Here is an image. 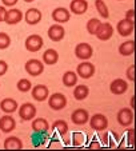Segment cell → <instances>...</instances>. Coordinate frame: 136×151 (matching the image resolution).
<instances>
[{
  "label": "cell",
  "mask_w": 136,
  "mask_h": 151,
  "mask_svg": "<svg viewBox=\"0 0 136 151\" xmlns=\"http://www.w3.org/2000/svg\"><path fill=\"white\" fill-rule=\"evenodd\" d=\"M51 16L55 23L63 24V23H67L68 20L71 19V12H69V9L64 8V7H57V8H55L52 11Z\"/></svg>",
  "instance_id": "obj_11"
},
{
  "label": "cell",
  "mask_w": 136,
  "mask_h": 151,
  "mask_svg": "<svg viewBox=\"0 0 136 151\" xmlns=\"http://www.w3.org/2000/svg\"><path fill=\"white\" fill-rule=\"evenodd\" d=\"M11 46V37L7 32H0V50H7Z\"/></svg>",
  "instance_id": "obj_31"
},
{
  "label": "cell",
  "mask_w": 136,
  "mask_h": 151,
  "mask_svg": "<svg viewBox=\"0 0 136 151\" xmlns=\"http://www.w3.org/2000/svg\"><path fill=\"white\" fill-rule=\"evenodd\" d=\"M99 138H100V143H102V145H107V142H108V134L107 132H105V130L104 131H100V135H99Z\"/></svg>",
  "instance_id": "obj_36"
},
{
  "label": "cell",
  "mask_w": 136,
  "mask_h": 151,
  "mask_svg": "<svg viewBox=\"0 0 136 151\" xmlns=\"http://www.w3.org/2000/svg\"><path fill=\"white\" fill-rule=\"evenodd\" d=\"M127 140H128V146L130 147L135 146V131H133L132 128H130L127 131Z\"/></svg>",
  "instance_id": "obj_33"
},
{
  "label": "cell",
  "mask_w": 136,
  "mask_h": 151,
  "mask_svg": "<svg viewBox=\"0 0 136 151\" xmlns=\"http://www.w3.org/2000/svg\"><path fill=\"white\" fill-rule=\"evenodd\" d=\"M131 109H135V96H132L131 98Z\"/></svg>",
  "instance_id": "obj_41"
},
{
  "label": "cell",
  "mask_w": 136,
  "mask_h": 151,
  "mask_svg": "<svg viewBox=\"0 0 136 151\" xmlns=\"http://www.w3.org/2000/svg\"><path fill=\"white\" fill-rule=\"evenodd\" d=\"M23 17H24V14L20 9L17 8L7 9L6 15H4V23H7L8 26H15V24H19L21 22Z\"/></svg>",
  "instance_id": "obj_10"
},
{
  "label": "cell",
  "mask_w": 136,
  "mask_h": 151,
  "mask_svg": "<svg viewBox=\"0 0 136 151\" xmlns=\"http://www.w3.org/2000/svg\"><path fill=\"white\" fill-rule=\"evenodd\" d=\"M31 128L36 134H45L49 130V123L44 118H34L31 123Z\"/></svg>",
  "instance_id": "obj_19"
},
{
  "label": "cell",
  "mask_w": 136,
  "mask_h": 151,
  "mask_svg": "<svg viewBox=\"0 0 136 151\" xmlns=\"http://www.w3.org/2000/svg\"><path fill=\"white\" fill-rule=\"evenodd\" d=\"M88 9L87 0H72L69 4V12L74 15H84Z\"/></svg>",
  "instance_id": "obj_20"
},
{
  "label": "cell",
  "mask_w": 136,
  "mask_h": 151,
  "mask_svg": "<svg viewBox=\"0 0 136 151\" xmlns=\"http://www.w3.org/2000/svg\"><path fill=\"white\" fill-rule=\"evenodd\" d=\"M77 79H79V76H77L76 72L65 71L64 74H63L62 82H63V84H64L65 87H74V86L77 84Z\"/></svg>",
  "instance_id": "obj_23"
},
{
  "label": "cell",
  "mask_w": 136,
  "mask_h": 151,
  "mask_svg": "<svg viewBox=\"0 0 136 151\" xmlns=\"http://www.w3.org/2000/svg\"><path fill=\"white\" fill-rule=\"evenodd\" d=\"M52 128L54 130H56L57 134L60 135V137H64V135L68 134V123L65 122L64 119H59V120H55L54 124H52Z\"/></svg>",
  "instance_id": "obj_27"
},
{
  "label": "cell",
  "mask_w": 136,
  "mask_h": 151,
  "mask_svg": "<svg viewBox=\"0 0 136 151\" xmlns=\"http://www.w3.org/2000/svg\"><path fill=\"white\" fill-rule=\"evenodd\" d=\"M89 126L92 130L95 131H104L108 128V119L105 115L103 114H94L92 116H89Z\"/></svg>",
  "instance_id": "obj_5"
},
{
  "label": "cell",
  "mask_w": 136,
  "mask_h": 151,
  "mask_svg": "<svg viewBox=\"0 0 136 151\" xmlns=\"http://www.w3.org/2000/svg\"><path fill=\"white\" fill-rule=\"evenodd\" d=\"M95 36L99 40H102V42H107V40H110L113 36V27L110 23H107V22L102 23Z\"/></svg>",
  "instance_id": "obj_17"
},
{
  "label": "cell",
  "mask_w": 136,
  "mask_h": 151,
  "mask_svg": "<svg viewBox=\"0 0 136 151\" xmlns=\"http://www.w3.org/2000/svg\"><path fill=\"white\" fill-rule=\"evenodd\" d=\"M44 63L39 59H29L24 64V68H26L27 74L31 75V76H39L44 72Z\"/></svg>",
  "instance_id": "obj_1"
},
{
  "label": "cell",
  "mask_w": 136,
  "mask_h": 151,
  "mask_svg": "<svg viewBox=\"0 0 136 151\" xmlns=\"http://www.w3.org/2000/svg\"><path fill=\"white\" fill-rule=\"evenodd\" d=\"M94 55V48L89 43H79L76 47H75V56L77 59L83 60H89Z\"/></svg>",
  "instance_id": "obj_7"
},
{
  "label": "cell",
  "mask_w": 136,
  "mask_h": 151,
  "mask_svg": "<svg viewBox=\"0 0 136 151\" xmlns=\"http://www.w3.org/2000/svg\"><path fill=\"white\" fill-rule=\"evenodd\" d=\"M24 46H26V50L29 52H37L43 48L44 46V40L40 35L37 34H32L29 35L28 37L26 39V43H24Z\"/></svg>",
  "instance_id": "obj_4"
},
{
  "label": "cell",
  "mask_w": 136,
  "mask_h": 151,
  "mask_svg": "<svg viewBox=\"0 0 136 151\" xmlns=\"http://www.w3.org/2000/svg\"><path fill=\"white\" fill-rule=\"evenodd\" d=\"M7 71H8V63L6 60H0V76L6 75Z\"/></svg>",
  "instance_id": "obj_35"
},
{
  "label": "cell",
  "mask_w": 136,
  "mask_h": 151,
  "mask_svg": "<svg viewBox=\"0 0 136 151\" xmlns=\"http://www.w3.org/2000/svg\"><path fill=\"white\" fill-rule=\"evenodd\" d=\"M7 8L4 6H0V22H4V15H6Z\"/></svg>",
  "instance_id": "obj_39"
},
{
  "label": "cell",
  "mask_w": 136,
  "mask_h": 151,
  "mask_svg": "<svg viewBox=\"0 0 136 151\" xmlns=\"http://www.w3.org/2000/svg\"><path fill=\"white\" fill-rule=\"evenodd\" d=\"M4 148L6 150H21L23 142L17 137H8L4 140Z\"/></svg>",
  "instance_id": "obj_24"
},
{
  "label": "cell",
  "mask_w": 136,
  "mask_h": 151,
  "mask_svg": "<svg viewBox=\"0 0 136 151\" xmlns=\"http://www.w3.org/2000/svg\"><path fill=\"white\" fill-rule=\"evenodd\" d=\"M19 0H1V3H3L4 7H15L17 4Z\"/></svg>",
  "instance_id": "obj_37"
},
{
  "label": "cell",
  "mask_w": 136,
  "mask_h": 151,
  "mask_svg": "<svg viewBox=\"0 0 136 151\" xmlns=\"http://www.w3.org/2000/svg\"><path fill=\"white\" fill-rule=\"evenodd\" d=\"M31 95L36 102H44L49 96V90L44 84H37L31 88Z\"/></svg>",
  "instance_id": "obj_13"
},
{
  "label": "cell",
  "mask_w": 136,
  "mask_h": 151,
  "mask_svg": "<svg viewBox=\"0 0 136 151\" xmlns=\"http://www.w3.org/2000/svg\"><path fill=\"white\" fill-rule=\"evenodd\" d=\"M95 8H96V11L99 12V15L103 17V19H108V17H110L108 7L103 0H95Z\"/></svg>",
  "instance_id": "obj_28"
},
{
  "label": "cell",
  "mask_w": 136,
  "mask_h": 151,
  "mask_svg": "<svg viewBox=\"0 0 136 151\" xmlns=\"http://www.w3.org/2000/svg\"><path fill=\"white\" fill-rule=\"evenodd\" d=\"M17 112H19V118L24 122H29L34 118H36V107H35L32 103H23L17 109Z\"/></svg>",
  "instance_id": "obj_6"
},
{
  "label": "cell",
  "mask_w": 136,
  "mask_h": 151,
  "mask_svg": "<svg viewBox=\"0 0 136 151\" xmlns=\"http://www.w3.org/2000/svg\"><path fill=\"white\" fill-rule=\"evenodd\" d=\"M16 128V120L11 116V114H6L0 118V132L9 134Z\"/></svg>",
  "instance_id": "obj_15"
},
{
  "label": "cell",
  "mask_w": 136,
  "mask_h": 151,
  "mask_svg": "<svg viewBox=\"0 0 136 151\" xmlns=\"http://www.w3.org/2000/svg\"><path fill=\"white\" fill-rule=\"evenodd\" d=\"M116 119L122 127H130L133 123V110L131 107H124V109L119 110Z\"/></svg>",
  "instance_id": "obj_8"
},
{
  "label": "cell",
  "mask_w": 136,
  "mask_h": 151,
  "mask_svg": "<svg viewBox=\"0 0 136 151\" xmlns=\"http://www.w3.org/2000/svg\"><path fill=\"white\" fill-rule=\"evenodd\" d=\"M48 106L54 111H60L67 106V98L62 92H55L48 96Z\"/></svg>",
  "instance_id": "obj_2"
},
{
  "label": "cell",
  "mask_w": 136,
  "mask_h": 151,
  "mask_svg": "<svg viewBox=\"0 0 136 151\" xmlns=\"http://www.w3.org/2000/svg\"><path fill=\"white\" fill-rule=\"evenodd\" d=\"M135 29V22H131L128 19H122L117 22V26H116V31L119 32L120 36L123 37H127V36H131Z\"/></svg>",
  "instance_id": "obj_9"
},
{
  "label": "cell",
  "mask_w": 136,
  "mask_h": 151,
  "mask_svg": "<svg viewBox=\"0 0 136 151\" xmlns=\"http://www.w3.org/2000/svg\"><path fill=\"white\" fill-rule=\"evenodd\" d=\"M83 143H84V134H82V132H74V135H72V145L75 147H82Z\"/></svg>",
  "instance_id": "obj_32"
},
{
  "label": "cell",
  "mask_w": 136,
  "mask_h": 151,
  "mask_svg": "<svg viewBox=\"0 0 136 151\" xmlns=\"http://www.w3.org/2000/svg\"><path fill=\"white\" fill-rule=\"evenodd\" d=\"M100 24H102V22H100L99 19H96V17H91V19L87 22V26H85L88 34H89V35H96V32H97V29H99Z\"/></svg>",
  "instance_id": "obj_29"
},
{
  "label": "cell",
  "mask_w": 136,
  "mask_h": 151,
  "mask_svg": "<svg viewBox=\"0 0 136 151\" xmlns=\"http://www.w3.org/2000/svg\"><path fill=\"white\" fill-rule=\"evenodd\" d=\"M120 1H122V0H120Z\"/></svg>",
  "instance_id": "obj_43"
},
{
  "label": "cell",
  "mask_w": 136,
  "mask_h": 151,
  "mask_svg": "<svg viewBox=\"0 0 136 151\" xmlns=\"http://www.w3.org/2000/svg\"><path fill=\"white\" fill-rule=\"evenodd\" d=\"M71 120L74 124L83 126V124H85V123H88V120H89V114H88V111L85 109H77L72 112Z\"/></svg>",
  "instance_id": "obj_18"
},
{
  "label": "cell",
  "mask_w": 136,
  "mask_h": 151,
  "mask_svg": "<svg viewBox=\"0 0 136 151\" xmlns=\"http://www.w3.org/2000/svg\"><path fill=\"white\" fill-rule=\"evenodd\" d=\"M110 91L113 95H123L128 91V83L127 80L122 79V78H117V79L112 80L110 84Z\"/></svg>",
  "instance_id": "obj_16"
},
{
  "label": "cell",
  "mask_w": 136,
  "mask_h": 151,
  "mask_svg": "<svg viewBox=\"0 0 136 151\" xmlns=\"http://www.w3.org/2000/svg\"><path fill=\"white\" fill-rule=\"evenodd\" d=\"M125 19L131 20V22H135V9H128L125 12Z\"/></svg>",
  "instance_id": "obj_38"
},
{
  "label": "cell",
  "mask_w": 136,
  "mask_h": 151,
  "mask_svg": "<svg viewBox=\"0 0 136 151\" xmlns=\"http://www.w3.org/2000/svg\"><path fill=\"white\" fill-rule=\"evenodd\" d=\"M44 64L47 66H54L59 62V54L55 48H48L45 50L44 54H43V60H42Z\"/></svg>",
  "instance_id": "obj_22"
},
{
  "label": "cell",
  "mask_w": 136,
  "mask_h": 151,
  "mask_svg": "<svg viewBox=\"0 0 136 151\" xmlns=\"http://www.w3.org/2000/svg\"><path fill=\"white\" fill-rule=\"evenodd\" d=\"M19 106H17V102L12 98H6L0 102V110L4 112V114H14V112L17 111Z\"/></svg>",
  "instance_id": "obj_21"
},
{
  "label": "cell",
  "mask_w": 136,
  "mask_h": 151,
  "mask_svg": "<svg viewBox=\"0 0 136 151\" xmlns=\"http://www.w3.org/2000/svg\"><path fill=\"white\" fill-rule=\"evenodd\" d=\"M125 75H127V79L130 80V82H135V66H133V64H131L127 68Z\"/></svg>",
  "instance_id": "obj_34"
},
{
  "label": "cell",
  "mask_w": 136,
  "mask_h": 151,
  "mask_svg": "<svg viewBox=\"0 0 136 151\" xmlns=\"http://www.w3.org/2000/svg\"><path fill=\"white\" fill-rule=\"evenodd\" d=\"M16 88L19 90L20 92H28V91H31V88H32V83L29 82L28 79L23 78V79H20L19 82L16 83Z\"/></svg>",
  "instance_id": "obj_30"
},
{
  "label": "cell",
  "mask_w": 136,
  "mask_h": 151,
  "mask_svg": "<svg viewBox=\"0 0 136 151\" xmlns=\"http://www.w3.org/2000/svg\"><path fill=\"white\" fill-rule=\"evenodd\" d=\"M100 146H102V143H100V142H96V140H94V142L89 143V148H99Z\"/></svg>",
  "instance_id": "obj_40"
},
{
  "label": "cell",
  "mask_w": 136,
  "mask_h": 151,
  "mask_svg": "<svg viewBox=\"0 0 136 151\" xmlns=\"http://www.w3.org/2000/svg\"><path fill=\"white\" fill-rule=\"evenodd\" d=\"M26 3H32V1H35V0H24Z\"/></svg>",
  "instance_id": "obj_42"
},
{
  "label": "cell",
  "mask_w": 136,
  "mask_h": 151,
  "mask_svg": "<svg viewBox=\"0 0 136 151\" xmlns=\"http://www.w3.org/2000/svg\"><path fill=\"white\" fill-rule=\"evenodd\" d=\"M47 35H48V37L52 40V42L57 43V42H60V40L64 39L65 29H64V27H63L62 24L55 23V24H52V26L48 28V32H47Z\"/></svg>",
  "instance_id": "obj_14"
},
{
  "label": "cell",
  "mask_w": 136,
  "mask_h": 151,
  "mask_svg": "<svg viewBox=\"0 0 136 151\" xmlns=\"http://www.w3.org/2000/svg\"><path fill=\"white\" fill-rule=\"evenodd\" d=\"M89 95V88L85 84H79L75 86L74 88V96L76 100H84L87 99V96Z\"/></svg>",
  "instance_id": "obj_26"
},
{
  "label": "cell",
  "mask_w": 136,
  "mask_h": 151,
  "mask_svg": "<svg viewBox=\"0 0 136 151\" xmlns=\"http://www.w3.org/2000/svg\"><path fill=\"white\" fill-rule=\"evenodd\" d=\"M95 71H96L95 66L88 60H83L76 67V74L82 79H91L95 75Z\"/></svg>",
  "instance_id": "obj_3"
},
{
  "label": "cell",
  "mask_w": 136,
  "mask_h": 151,
  "mask_svg": "<svg viewBox=\"0 0 136 151\" xmlns=\"http://www.w3.org/2000/svg\"><path fill=\"white\" fill-rule=\"evenodd\" d=\"M42 17H43V14L40 9L29 8L26 11L23 19L26 20V23L28 24V26H36V24H39L40 22H42Z\"/></svg>",
  "instance_id": "obj_12"
},
{
  "label": "cell",
  "mask_w": 136,
  "mask_h": 151,
  "mask_svg": "<svg viewBox=\"0 0 136 151\" xmlns=\"http://www.w3.org/2000/svg\"><path fill=\"white\" fill-rule=\"evenodd\" d=\"M135 52V42L133 40H127L119 46V54L122 56H131Z\"/></svg>",
  "instance_id": "obj_25"
}]
</instances>
